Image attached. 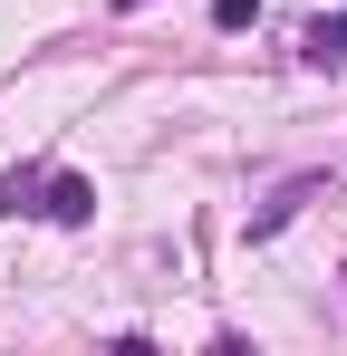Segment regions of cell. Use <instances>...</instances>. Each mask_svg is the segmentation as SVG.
<instances>
[{
  "mask_svg": "<svg viewBox=\"0 0 347 356\" xmlns=\"http://www.w3.org/2000/svg\"><path fill=\"white\" fill-rule=\"evenodd\" d=\"M0 212H39V222H58V232H77V222L97 212V183L68 174V164H20V174L0 183Z\"/></svg>",
  "mask_w": 347,
  "mask_h": 356,
  "instance_id": "cell-1",
  "label": "cell"
},
{
  "mask_svg": "<svg viewBox=\"0 0 347 356\" xmlns=\"http://www.w3.org/2000/svg\"><path fill=\"white\" fill-rule=\"evenodd\" d=\"M318 193H328V174H289L280 193L251 212V241H280V232H289V212H299V202H318Z\"/></svg>",
  "mask_w": 347,
  "mask_h": 356,
  "instance_id": "cell-2",
  "label": "cell"
},
{
  "mask_svg": "<svg viewBox=\"0 0 347 356\" xmlns=\"http://www.w3.org/2000/svg\"><path fill=\"white\" fill-rule=\"evenodd\" d=\"M299 58L309 67H347V10H318V19L299 29Z\"/></svg>",
  "mask_w": 347,
  "mask_h": 356,
  "instance_id": "cell-3",
  "label": "cell"
},
{
  "mask_svg": "<svg viewBox=\"0 0 347 356\" xmlns=\"http://www.w3.org/2000/svg\"><path fill=\"white\" fill-rule=\"evenodd\" d=\"M261 19V0H213V29H251Z\"/></svg>",
  "mask_w": 347,
  "mask_h": 356,
  "instance_id": "cell-4",
  "label": "cell"
},
{
  "mask_svg": "<svg viewBox=\"0 0 347 356\" xmlns=\"http://www.w3.org/2000/svg\"><path fill=\"white\" fill-rule=\"evenodd\" d=\"M116 10H145V0H116Z\"/></svg>",
  "mask_w": 347,
  "mask_h": 356,
  "instance_id": "cell-5",
  "label": "cell"
}]
</instances>
